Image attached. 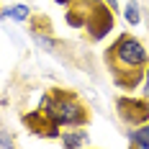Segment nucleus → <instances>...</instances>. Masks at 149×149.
<instances>
[{"label":"nucleus","mask_w":149,"mask_h":149,"mask_svg":"<svg viewBox=\"0 0 149 149\" xmlns=\"http://www.w3.org/2000/svg\"><path fill=\"white\" fill-rule=\"evenodd\" d=\"M39 111H41L54 126H59V129H64V126L74 129V126H82V123L88 121L85 105L80 103L72 93H64V90H52V93H46L44 98H41V103H39Z\"/></svg>","instance_id":"f257e3e1"},{"label":"nucleus","mask_w":149,"mask_h":149,"mask_svg":"<svg viewBox=\"0 0 149 149\" xmlns=\"http://www.w3.org/2000/svg\"><path fill=\"white\" fill-rule=\"evenodd\" d=\"M108 59L113 62L116 70H144L149 67V52L139 39L121 33L108 49Z\"/></svg>","instance_id":"f03ea898"},{"label":"nucleus","mask_w":149,"mask_h":149,"mask_svg":"<svg viewBox=\"0 0 149 149\" xmlns=\"http://www.w3.org/2000/svg\"><path fill=\"white\" fill-rule=\"evenodd\" d=\"M118 116L123 123H129V126H139V123H144L149 121V100L147 98H134V95H123L118 98Z\"/></svg>","instance_id":"7ed1b4c3"},{"label":"nucleus","mask_w":149,"mask_h":149,"mask_svg":"<svg viewBox=\"0 0 149 149\" xmlns=\"http://www.w3.org/2000/svg\"><path fill=\"white\" fill-rule=\"evenodd\" d=\"M59 139H62V144H64V147H88V144H90L88 131H82L80 126H74V131L59 134Z\"/></svg>","instance_id":"20e7f679"},{"label":"nucleus","mask_w":149,"mask_h":149,"mask_svg":"<svg viewBox=\"0 0 149 149\" xmlns=\"http://www.w3.org/2000/svg\"><path fill=\"white\" fill-rule=\"evenodd\" d=\"M129 141H131L134 147L149 149V121L139 123L136 129H131V131H129Z\"/></svg>","instance_id":"39448f33"},{"label":"nucleus","mask_w":149,"mask_h":149,"mask_svg":"<svg viewBox=\"0 0 149 149\" xmlns=\"http://www.w3.org/2000/svg\"><path fill=\"white\" fill-rule=\"evenodd\" d=\"M29 5H23V3H15V5H8V8H3L0 10V18H13L18 23H23V21H29Z\"/></svg>","instance_id":"423d86ee"},{"label":"nucleus","mask_w":149,"mask_h":149,"mask_svg":"<svg viewBox=\"0 0 149 149\" xmlns=\"http://www.w3.org/2000/svg\"><path fill=\"white\" fill-rule=\"evenodd\" d=\"M123 18H126L131 26H139V23H141V8H139L136 0H129V3H126V8H123Z\"/></svg>","instance_id":"0eeeda50"},{"label":"nucleus","mask_w":149,"mask_h":149,"mask_svg":"<svg viewBox=\"0 0 149 149\" xmlns=\"http://www.w3.org/2000/svg\"><path fill=\"white\" fill-rule=\"evenodd\" d=\"M15 141H13V136L10 134H5V131H0V147H13Z\"/></svg>","instance_id":"6e6552de"},{"label":"nucleus","mask_w":149,"mask_h":149,"mask_svg":"<svg viewBox=\"0 0 149 149\" xmlns=\"http://www.w3.org/2000/svg\"><path fill=\"white\" fill-rule=\"evenodd\" d=\"M141 82H144V98L149 100V70L144 72V80H141Z\"/></svg>","instance_id":"1a4fd4ad"},{"label":"nucleus","mask_w":149,"mask_h":149,"mask_svg":"<svg viewBox=\"0 0 149 149\" xmlns=\"http://www.w3.org/2000/svg\"><path fill=\"white\" fill-rule=\"evenodd\" d=\"M103 3L111 8V10H116V8H118V0H103Z\"/></svg>","instance_id":"9d476101"},{"label":"nucleus","mask_w":149,"mask_h":149,"mask_svg":"<svg viewBox=\"0 0 149 149\" xmlns=\"http://www.w3.org/2000/svg\"><path fill=\"white\" fill-rule=\"evenodd\" d=\"M57 5H72V0H54Z\"/></svg>","instance_id":"9b49d317"},{"label":"nucleus","mask_w":149,"mask_h":149,"mask_svg":"<svg viewBox=\"0 0 149 149\" xmlns=\"http://www.w3.org/2000/svg\"><path fill=\"white\" fill-rule=\"evenodd\" d=\"M90 3H98V0H90Z\"/></svg>","instance_id":"f8f14e48"}]
</instances>
